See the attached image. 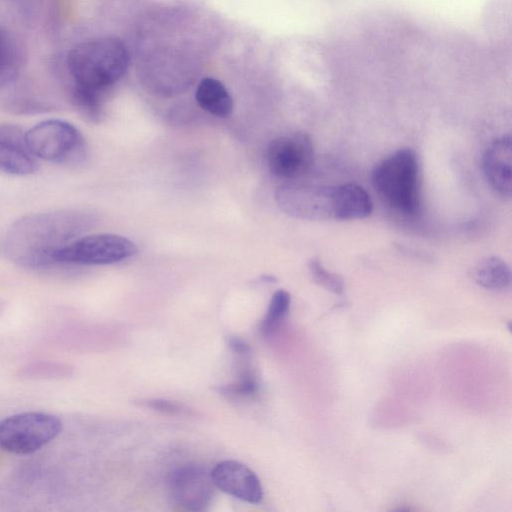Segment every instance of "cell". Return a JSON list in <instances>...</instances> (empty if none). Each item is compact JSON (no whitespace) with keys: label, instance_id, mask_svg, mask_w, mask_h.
Returning <instances> with one entry per match:
<instances>
[{"label":"cell","instance_id":"cell-13","mask_svg":"<svg viewBox=\"0 0 512 512\" xmlns=\"http://www.w3.org/2000/svg\"><path fill=\"white\" fill-rule=\"evenodd\" d=\"M195 98L199 106L217 117H228L233 111V100L224 85L214 78H204L198 84Z\"/></svg>","mask_w":512,"mask_h":512},{"label":"cell","instance_id":"cell-21","mask_svg":"<svg viewBox=\"0 0 512 512\" xmlns=\"http://www.w3.org/2000/svg\"><path fill=\"white\" fill-rule=\"evenodd\" d=\"M142 404L151 409L170 414L181 413L184 410L180 404L166 399H149Z\"/></svg>","mask_w":512,"mask_h":512},{"label":"cell","instance_id":"cell-14","mask_svg":"<svg viewBox=\"0 0 512 512\" xmlns=\"http://www.w3.org/2000/svg\"><path fill=\"white\" fill-rule=\"evenodd\" d=\"M369 194L355 183L338 185V220L362 219L372 212Z\"/></svg>","mask_w":512,"mask_h":512},{"label":"cell","instance_id":"cell-16","mask_svg":"<svg viewBox=\"0 0 512 512\" xmlns=\"http://www.w3.org/2000/svg\"><path fill=\"white\" fill-rule=\"evenodd\" d=\"M20 52L10 35L0 26V92L17 77Z\"/></svg>","mask_w":512,"mask_h":512},{"label":"cell","instance_id":"cell-8","mask_svg":"<svg viewBox=\"0 0 512 512\" xmlns=\"http://www.w3.org/2000/svg\"><path fill=\"white\" fill-rule=\"evenodd\" d=\"M267 165L277 177L296 180L305 175L314 162V148L310 137L302 132L286 134L273 139L267 148Z\"/></svg>","mask_w":512,"mask_h":512},{"label":"cell","instance_id":"cell-3","mask_svg":"<svg viewBox=\"0 0 512 512\" xmlns=\"http://www.w3.org/2000/svg\"><path fill=\"white\" fill-rule=\"evenodd\" d=\"M418 173L416 154L405 148L377 163L371 177L374 188L393 208L412 215L419 208Z\"/></svg>","mask_w":512,"mask_h":512},{"label":"cell","instance_id":"cell-18","mask_svg":"<svg viewBox=\"0 0 512 512\" xmlns=\"http://www.w3.org/2000/svg\"><path fill=\"white\" fill-rule=\"evenodd\" d=\"M308 269L313 281L324 289L334 293L342 294L344 291L343 279L327 270L319 259H311L308 263Z\"/></svg>","mask_w":512,"mask_h":512},{"label":"cell","instance_id":"cell-19","mask_svg":"<svg viewBox=\"0 0 512 512\" xmlns=\"http://www.w3.org/2000/svg\"><path fill=\"white\" fill-rule=\"evenodd\" d=\"M219 391L229 398H248L254 396L258 391V383L253 373L242 370L238 381L219 388Z\"/></svg>","mask_w":512,"mask_h":512},{"label":"cell","instance_id":"cell-7","mask_svg":"<svg viewBox=\"0 0 512 512\" xmlns=\"http://www.w3.org/2000/svg\"><path fill=\"white\" fill-rule=\"evenodd\" d=\"M136 253V245L128 238L101 233L76 238L58 250L53 261L54 264L107 265L121 262Z\"/></svg>","mask_w":512,"mask_h":512},{"label":"cell","instance_id":"cell-11","mask_svg":"<svg viewBox=\"0 0 512 512\" xmlns=\"http://www.w3.org/2000/svg\"><path fill=\"white\" fill-rule=\"evenodd\" d=\"M215 487L248 503H259L263 489L257 475L246 465L226 460L219 462L211 471Z\"/></svg>","mask_w":512,"mask_h":512},{"label":"cell","instance_id":"cell-20","mask_svg":"<svg viewBox=\"0 0 512 512\" xmlns=\"http://www.w3.org/2000/svg\"><path fill=\"white\" fill-rule=\"evenodd\" d=\"M68 373V369L64 366H58L56 364H38L31 365L28 368H24L21 371V376L23 378H49V377H57L64 376Z\"/></svg>","mask_w":512,"mask_h":512},{"label":"cell","instance_id":"cell-5","mask_svg":"<svg viewBox=\"0 0 512 512\" xmlns=\"http://www.w3.org/2000/svg\"><path fill=\"white\" fill-rule=\"evenodd\" d=\"M275 201L286 214L304 220H338V185L290 180L275 191Z\"/></svg>","mask_w":512,"mask_h":512},{"label":"cell","instance_id":"cell-10","mask_svg":"<svg viewBox=\"0 0 512 512\" xmlns=\"http://www.w3.org/2000/svg\"><path fill=\"white\" fill-rule=\"evenodd\" d=\"M38 168V158L28 147L22 128L14 124H0V172L26 176Z\"/></svg>","mask_w":512,"mask_h":512},{"label":"cell","instance_id":"cell-6","mask_svg":"<svg viewBox=\"0 0 512 512\" xmlns=\"http://www.w3.org/2000/svg\"><path fill=\"white\" fill-rule=\"evenodd\" d=\"M31 152L46 161L76 164L85 154V142L79 130L71 123L45 120L25 132Z\"/></svg>","mask_w":512,"mask_h":512},{"label":"cell","instance_id":"cell-17","mask_svg":"<svg viewBox=\"0 0 512 512\" xmlns=\"http://www.w3.org/2000/svg\"><path fill=\"white\" fill-rule=\"evenodd\" d=\"M291 303L290 294L283 289L276 291L268 305L259 330L265 337L273 335L286 319Z\"/></svg>","mask_w":512,"mask_h":512},{"label":"cell","instance_id":"cell-2","mask_svg":"<svg viewBox=\"0 0 512 512\" xmlns=\"http://www.w3.org/2000/svg\"><path fill=\"white\" fill-rule=\"evenodd\" d=\"M129 53L118 38L101 37L75 45L67 55L71 91L104 94L127 72Z\"/></svg>","mask_w":512,"mask_h":512},{"label":"cell","instance_id":"cell-22","mask_svg":"<svg viewBox=\"0 0 512 512\" xmlns=\"http://www.w3.org/2000/svg\"><path fill=\"white\" fill-rule=\"evenodd\" d=\"M229 346L233 353L237 355H246L250 352V347L248 344L237 337H232L229 339Z\"/></svg>","mask_w":512,"mask_h":512},{"label":"cell","instance_id":"cell-4","mask_svg":"<svg viewBox=\"0 0 512 512\" xmlns=\"http://www.w3.org/2000/svg\"><path fill=\"white\" fill-rule=\"evenodd\" d=\"M62 427L57 416L46 412L11 415L0 421V449L18 455L34 453L54 440Z\"/></svg>","mask_w":512,"mask_h":512},{"label":"cell","instance_id":"cell-9","mask_svg":"<svg viewBox=\"0 0 512 512\" xmlns=\"http://www.w3.org/2000/svg\"><path fill=\"white\" fill-rule=\"evenodd\" d=\"M214 487L211 472L196 465L179 468L170 480L173 500L189 511L205 510L212 500Z\"/></svg>","mask_w":512,"mask_h":512},{"label":"cell","instance_id":"cell-1","mask_svg":"<svg viewBox=\"0 0 512 512\" xmlns=\"http://www.w3.org/2000/svg\"><path fill=\"white\" fill-rule=\"evenodd\" d=\"M94 218L79 210H59L23 216L9 228L5 253L15 264L40 269L54 264V254L91 226Z\"/></svg>","mask_w":512,"mask_h":512},{"label":"cell","instance_id":"cell-15","mask_svg":"<svg viewBox=\"0 0 512 512\" xmlns=\"http://www.w3.org/2000/svg\"><path fill=\"white\" fill-rule=\"evenodd\" d=\"M473 279L488 290H504L510 286L511 272L507 263L498 257L481 260L473 269Z\"/></svg>","mask_w":512,"mask_h":512},{"label":"cell","instance_id":"cell-12","mask_svg":"<svg viewBox=\"0 0 512 512\" xmlns=\"http://www.w3.org/2000/svg\"><path fill=\"white\" fill-rule=\"evenodd\" d=\"M490 186L503 197L512 193V142L510 135L501 136L487 147L482 160Z\"/></svg>","mask_w":512,"mask_h":512}]
</instances>
